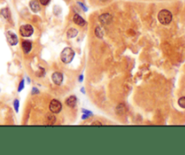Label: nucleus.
<instances>
[{
	"instance_id": "obj_1",
	"label": "nucleus",
	"mask_w": 185,
	"mask_h": 155,
	"mask_svg": "<svg viewBox=\"0 0 185 155\" xmlns=\"http://www.w3.org/2000/svg\"><path fill=\"white\" fill-rule=\"evenodd\" d=\"M158 20L159 22L163 24V25H167L169 24L173 20V15L169 10L167 9H163L158 13Z\"/></svg>"
},
{
	"instance_id": "obj_2",
	"label": "nucleus",
	"mask_w": 185,
	"mask_h": 155,
	"mask_svg": "<svg viewBox=\"0 0 185 155\" xmlns=\"http://www.w3.org/2000/svg\"><path fill=\"white\" fill-rule=\"evenodd\" d=\"M75 52L73 51V50L70 47H67L65 48L61 53V59L64 63H70L71 62H72V60L74 58Z\"/></svg>"
},
{
	"instance_id": "obj_3",
	"label": "nucleus",
	"mask_w": 185,
	"mask_h": 155,
	"mask_svg": "<svg viewBox=\"0 0 185 155\" xmlns=\"http://www.w3.org/2000/svg\"><path fill=\"white\" fill-rule=\"evenodd\" d=\"M33 32V26L30 24H24L20 27V33L24 37H30Z\"/></svg>"
},
{
	"instance_id": "obj_4",
	"label": "nucleus",
	"mask_w": 185,
	"mask_h": 155,
	"mask_svg": "<svg viewBox=\"0 0 185 155\" xmlns=\"http://www.w3.org/2000/svg\"><path fill=\"white\" fill-rule=\"evenodd\" d=\"M61 107H63V106H61V103L60 102L59 100H56V99H53L51 101V103H50V110L52 113L53 114H58L61 112Z\"/></svg>"
},
{
	"instance_id": "obj_5",
	"label": "nucleus",
	"mask_w": 185,
	"mask_h": 155,
	"mask_svg": "<svg viewBox=\"0 0 185 155\" xmlns=\"http://www.w3.org/2000/svg\"><path fill=\"white\" fill-rule=\"evenodd\" d=\"M6 39H7V41L9 43L10 45H16L17 43H18V38L16 36V33H14L13 32L11 31H8L6 32Z\"/></svg>"
},
{
	"instance_id": "obj_6",
	"label": "nucleus",
	"mask_w": 185,
	"mask_h": 155,
	"mask_svg": "<svg viewBox=\"0 0 185 155\" xmlns=\"http://www.w3.org/2000/svg\"><path fill=\"white\" fill-rule=\"evenodd\" d=\"M52 79L53 83L55 84V85L59 86V85H61V83H63V75L61 72H54L52 74Z\"/></svg>"
},
{
	"instance_id": "obj_7",
	"label": "nucleus",
	"mask_w": 185,
	"mask_h": 155,
	"mask_svg": "<svg viewBox=\"0 0 185 155\" xmlns=\"http://www.w3.org/2000/svg\"><path fill=\"white\" fill-rule=\"evenodd\" d=\"M99 21L103 24H108L112 21V16L109 14H103L99 16Z\"/></svg>"
},
{
	"instance_id": "obj_8",
	"label": "nucleus",
	"mask_w": 185,
	"mask_h": 155,
	"mask_svg": "<svg viewBox=\"0 0 185 155\" xmlns=\"http://www.w3.org/2000/svg\"><path fill=\"white\" fill-rule=\"evenodd\" d=\"M73 22L76 24L80 25V26H84L87 24L85 20L82 18L80 15H78V14L74 15V16H73Z\"/></svg>"
},
{
	"instance_id": "obj_9",
	"label": "nucleus",
	"mask_w": 185,
	"mask_h": 155,
	"mask_svg": "<svg viewBox=\"0 0 185 155\" xmlns=\"http://www.w3.org/2000/svg\"><path fill=\"white\" fill-rule=\"evenodd\" d=\"M65 104L69 107H71V108H72V107H75V106H76V104H77V97L75 96L69 97L66 99Z\"/></svg>"
},
{
	"instance_id": "obj_10",
	"label": "nucleus",
	"mask_w": 185,
	"mask_h": 155,
	"mask_svg": "<svg viewBox=\"0 0 185 155\" xmlns=\"http://www.w3.org/2000/svg\"><path fill=\"white\" fill-rule=\"evenodd\" d=\"M30 7L32 9V11L35 12V13H38L41 10L40 4L38 3L37 0H31L30 1Z\"/></svg>"
},
{
	"instance_id": "obj_11",
	"label": "nucleus",
	"mask_w": 185,
	"mask_h": 155,
	"mask_svg": "<svg viewBox=\"0 0 185 155\" xmlns=\"http://www.w3.org/2000/svg\"><path fill=\"white\" fill-rule=\"evenodd\" d=\"M22 48H23L24 52L25 54H27V53H29L30 51L32 50V43L29 41H24L22 43Z\"/></svg>"
},
{
	"instance_id": "obj_12",
	"label": "nucleus",
	"mask_w": 185,
	"mask_h": 155,
	"mask_svg": "<svg viewBox=\"0 0 185 155\" xmlns=\"http://www.w3.org/2000/svg\"><path fill=\"white\" fill-rule=\"evenodd\" d=\"M78 30L75 29V28H71L68 30L67 32V36L68 38H73V37H76L78 35Z\"/></svg>"
},
{
	"instance_id": "obj_13",
	"label": "nucleus",
	"mask_w": 185,
	"mask_h": 155,
	"mask_svg": "<svg viewBox=\"0 0 185 155\" xmlns=\"http://www.w3.org/2000/svg\"><path fill=\"white\" fill-rule=\"evenodd\" d=\"M0 13H1V16L4 18H5V19H9L10 18V12H9L8 8H3Z\"/></svg>"
},
{
	"instance_id": "obj_14",
	"label": "nucleus",
	"mask_w": 185,
	"mask_h": 155,
	"mask_svg": "<svg viewBox=\"0 0 185 155\" xmlns=\"http://www.w3.org/2000/svg\"><path fill=\"white\" fill-rule=\"evenodd\" d=\"M95 33H96V36H97L98 38H102L103 37V31H102V29L100 27H97L95 29Z\"/></svg>"
},
{
	"instance_id": "obj_15",
	"label": "nucleus",
	"mask_w": 185,
	"mask_h": 155,
	"mask_svg": "<svg viewBox=\"0 0 185 155\" xmlns=\"http://www.w3.org/2000/svg\"><path fill=\"white\" fill-rule=\"evenodd\" d=\"M178 105H179L182 108H185V97H182L178 100Z\"/></svg>"
},
{
	"instance_id": "obj_16",
	"label": "nucleus",
	"mask_w": 185,
	"mask_h": 155,
	"mask_svg": "<svg viewBox=\"0 0 185 155\" xmlns=\"http://www.w3.org/2000/svg\"><path fill=\"white\" fill-rule=\"evenodd\" d=\"M51 0H39L40 4H42L43 5H47L48 4L50 3Z\"/></svg>"
},
{
	"instance_id": "obj_17",
	"label": "nucleus",
	"mask_w": 185,
	"mask_h": 155,
	"mask_svg": "<svg viewBox=\"0 0 185 155\" xmlns=\"http://www.w3.org/2000/svg\"><path fill=\"white\" fill-rule=\"evenodd\" d=\"M14 106H15V109L16 112H18V106H19V101L16 99L15 100V102H14Z\"/></svg>"
},
{
	"instance_id": "obj_18",
	"label": "nucleus",
	"mask_w": 185,
	"mask_h": 155,
	"mask_svg": "<svg viewBox=\"0 0 185 155\" xmlns=\"http://www.w3.org/2000/svg\"><path fill=\"white\" fill-rule=\"evenodd\" d=\"M23 89H24V80H22L21 83H20V85H19V87H18V91H19V92L22 91Z\"/></svg>"
},
{
	"instance_id": "obj_19",
	"label": "nucleus",
	"mask_w": 185,
	"mask_h": 155,
	"mask_svg": "<svg viewBox=\"0 0 185 155\" xmlns=\"http://www.w3.org/2000/svg\"><path fill=\"white\" fill-rule=\"evenodd\" d=\"M78 4H79V5H80V6H81V7H82V9H83L84 11H87V10H88V8H87V7H86V6H85V5H84L83 4H82V3H80V2H79Z\"/></svg>"
},
{
	"instance_id": "obj_20",
	"label": "nucleus",
	"mask_w": 185,
	"mask_h": 155,
	"mask_svg": "<svg viewBox=\"0 0 185 155\" xmlns=\"http://www.w3.org/2000/svg\"><path fill=\"white\" fill-rule=\"evenodd\" d=\"M35 93H39V91H38V89H35V87H33L32 94H35Z\"/></svg>"
},
{
	"instance_id": "obj_21",
	"label": "nucleus",
	"mask_w": 185,
	"mask_h": 155,
	"mask_svg": "<svg viewBox=\"0 0 185 155\" xmlns=\"http://www.w3.org/2000/svg\"><path fill=\"white\" fill-rule=\"evenodd\" d=\"M79 80L80 82H82V80H83V75H80V79H79Z\"/></svg>"
},
{
	"instance_id": "obj_22",
	"label": "nucleus",
	"mask_w": 185,
	"mask_h": 155,
	"mask_svg": "<svg viewBox=\"0 0 185 155\" xmlns=\"http://www.w3.org/2000/svg\"><path fill=\"white\" fill-rule=\"evenodd\" d=\"M101 125V123H99V122H94V123L92 124V125Z\"/></svg>"
},
{
	"instance_id": "obj_23",
	"label": "nucleus",
	"mask_w": 185,
	"mask_h": 155,
	"mask_svg": "<svg viewBox=\"0 0 185 155\" xmlns=\"http://www.w3.org/2000/svg\"><path fill=\"white\" fill-rule=\"evenodd\" d=\"M101 1H107V0H101Z\"/></svg>"
}]
</instances>
